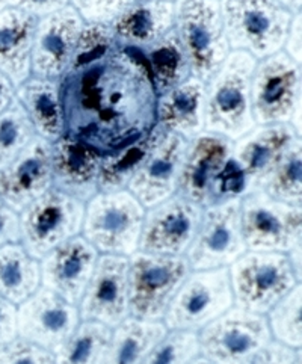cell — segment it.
<instances>
[{"label":"cell","instance_id":"obj_1","mask_svg":"<svg viewBox=\"0 0 302 364\" xmlns=\"http://www.w3.org/2000/svg\"><path fill=\"white\" fill-rule=\"evenodd\" d=\"M65 135L102 154L156 126V91L142 55L119 46L109 24L85 23L60 77Z\"/></svg>","mask_w":302,"mask_h":364},{"label":"cell","instance_id":"obj_2","mask_svg":"<svg viewBox=\"0 0 302 364\" xmlns=\"http://www.w3.org/2000/svg\"><path fill=\"white\" fill-rule=\"evenodd\" d=\"M256 63L245 52H230L205 83L204 132L234 142L256 127L251 114V76Z\"/></svg>","mask_w":302,"mask_h":364},{"label":"cell","instance_id":"obj_3","mask_svg":"<svg viewBox=\"0 0 302 364\" xmlns=\"http://www.w3.org/2000/svg\"><path fill=\"white\" fill-rule=\"evenodd\" d=\"M220 8L230 50L256 60L283 50L295 12L276 0H220Z\"/></svg>","mask_w":302,"mask_h":364},{"label":"cell","instance_id":"obj_4","mask_svg":"<svg viewBox=\"0 0 302 364\" xmlns=\"http://www.w3.org/2000/svg\"><path fill=\"white\" fill-rule=\"evenodd\" d=\"M145 210L127 189L97 192L85 203L80 235L99 254L130 257L138 251Z\"/></svg>","mask_w":302,"mask_h":364},{"label":"cell","instance_id":"obj_5","mask_svg":"<svg viewBox=\"0 0 302 364\" xmlns=\"http://www.w3.org/2000/svg\"><path fill=\"white\" fill-rule=\"evenodd\" d=\"M174 32L190 75L207 83L230 55L220 0H174Z\"/></svg>","mask_w":302,"mask_h":364},{"label":"cell","instance_id":"obj_6","mask_svg":"<svg viewBox=\"0 0 302 364\" xmlns=\"http://www.w3.org/2000/svg\"><path fill=\"white\" fill-rule=\"evenodd\" d=\"M302 71L278 52L260 59L251 76V114L256 126L292 124L301 133Z\"/></svg>","mask_w":302,"mask_h":364},{"label":"cell","instance_id":"obj_7","mask_svg":"<svg viewBox=\"0 0 302 364\" xmlns=\"http://www.w3.org/2000/svg\"><path fill=\"white\" fill-rule=\"evenodd\" d=\"M234 307L266 314L301 283L287 254L247 251L228 268Z\"/></svg>","mask_w":302,"mask_h":364},{"label":"cell","instance_id":"obj_8","mask_svg":"<svg viewBox=\"0 0 302 364\" xmlns=\"http://www.w3.org/2000/svg\"><path fill=\"white\" fill-rule=\"evenodd\" d=\"M190 271L185 256H157L136 251L129 257L130 316L162 322L174 295Z\"/></svg>","mask_w":302,"mask_h":364},{"label":"cell","instance_id":"obj_9","mask_svg":"<svg viewBox=\"0 0 302 364\" xmlns=\"http://www.w3.org/2000/svg\"><path fill=\"white\" fill-rule=\"evenodd\" d=\"M85 203L50 188L18 213L20 244L41 260L45 254L82 232Z\"/></svg>","mask_w":302,"mask_h":364},{"label":"cell","instance_id":"obj_10","mask_svg":"<svg viewBox=\"0 0 302 364\" xmlns=\"http://www.w3.org/2000/svg\"><path fill=\"white\" fill-rule=\"evenodd\" d=\"M234 306L228 268L190 271L169 304L166 330L198 334Z\"/></svg>","mask_w":302,"mask_h":364},{"label":"cell","instance_id":"obj_11","mask_svg":"<svg viewBox=\"0 0 302 364\" xmlns=\"http://www.w3.org/2000/svg\"><path fill=\"white\" fill-rule=\"evenodd\" d=\"M197 336L200 355L213 364H249L272 342L266 314L234 306Z\"/></svg>","mask_w":302,"mask_h":364},{"label":"cell","instance_id":"obj_12","mask_svg":"<svg viewBox=\"0 0 302 364\" xmlns=\"http://www.w3.org/2000/svg\"><path fill=\"white\" fill-rule=\"evenodd\" d=\"M240 223L248 251L288 254L301 245L302 205L276 201L263 191L240 198Z\"/></svg>","mask_w":302,"mask_h":364},{"label":"cell","instance_id":"obj_13","mask_svg":"<svg viewBox=\"0 0 302 364\" xmlns=\"http://www.w3.org/2000/svg\"><path fill=\"white\" fill-rule=\"evenodd\" d=\"M247 245L240 223V198L204 208L198 232L186 252L192 271L230 268Z\"/></svg>","mask_w":302,"mask_h":364},{"label":"cell","instance_id":"obj_14","mask_svg":"<svg viewBox=\"0 0 302 364\" xmlns=\"http://www.w3.org/2000/svg\"><path fill=\"white\" fill-rule=\"evenodd\" d=\"M204 208L180 196L145 210L138 251L157 256H186L198 232Z\"/></svg>","mask_w":302,"mask_h":364},{"label":"cell","instance_id":"obj_15","mask_svg":"<svg viewBox=\"0 0 302 364\" xmlns=\"http://www.w3.org/2000/svg\"><path fill=\"white\" fill-rule=\"evenodd\" d=\"M233 141L210 132H201L188 141L181 165L177 196L207 208L215 189L232 159Z\"/></svg>","mask_w":302,"mask_h":364},{"label":"cell","instance_id":"obj_16","mask_svg":"<svg viewBox=\"0 0 302 364\" xmlns=\"http://www.w3.org/2000/svg\"><path fill=\"white\" fill-rule=\"evenodd\" d=\"M82 321L115 328L129 313V257L100 254L79 302Z\"/></svg>","mask_w":302,"mask_h":364},{"label":"cell","instance_id":"obj_17","mask_svg":"<svg viewBox=\"0 0 302 364\" xmlns=\"http://www.w3.org/2000/svg\"><path fill=\"white\" fill-rule=\"evenodd\" d=\"M80 322L77 306L43 286L17 306L18 337L50 353L75 333Z\"/></svg>","mask_w":302,"mask_h":364},{"label":"cell","instance_id":"obj_18","mask_svg":"<svg viewBox=\"0 0 302 364\" xmlns=\"http://www.w3.org/2000/svg\"><path fill=\"white\" fill-rule=\"evenodd\" d=\"M298 139L301 133L283 123L256 126L233 142L232 164L244 177L247 193L260 191L266 177Z\"/></svg>","mask_w":302,"mask_h":364},{"label":"cell","instance_id":"obj_19","mask_svg":"<svg viewBox=\"0 0 302 364\" xmlns=\"http://www.w3.org/2000/svg\"><path fill=\"white\" fill-rule=\"evenodd\" d=\"M85 23L72 5L38 18L32 48V76L60 79L65 75Z\"/></svg>","mask_w":302,"mask_h":364},{"label":"cell","instance_id":"obj_20","mask_svg":"<svg viewBox=\"0 0 302 364\" xmlns=\"http://www.w3.org/2000/svg\"><path fill=\"white\" fill-rule=\"evenodd\" d=\"M186 147L188 139L165 130L138 173L133 176L127 191L145 209L176 196Z\"/></svg>","mask_w":302,"mask_h":364},{"label":"cell","instance_id":"obj_21","mask_svg":"<svg viewBox=\"0 0 302 364\" xmlns=\"http://www.w3.org/2000/svg\"><path fill=\"white\" fill-rule=\"evenodd\" d=\"M99 256L82 235L68 239L40 260L41 286L79 306Z\"/></svg>","mask_w":302,"mask_h":364},{"label":"cell","instance_id":"obj_22","mask_svg":"<svg viewBox=\"0 0 302 364\" xmlns=\"http://www.w3.org/2000/svg\"><path fill=\"white\" fill-rule=\"evenodd\" d=\"M52 188V142L36 136L9 165L0 169V198L12 210L23 209Z\"/></svg>","mask_w":302,"mask_h":364},{"label":"cell","instance_id":"obj_23","mask_svg":"<svg viewBox=\"0 0 302 364\" xmlns=\"http://www.w3.org/2000/svg\"><path fill=\"white\" fill-rule=\"evenodd\" d=\"M102 153L75 138L52 144V188L82 203L99 192Z\"/></svg>","mask_w":302,"mask_h":364},{"label":"cell","instance_id":"obj_24","mask_svg":"<svg viewBox=\"0 0 302 364\" xmlns=\"http://www.w3.org/2000/svg\"><path fill=\"white\" fill-rule=\"evenodd\" d=\"M109 26L119 46L142 50L174 29V2L144 0L133 4L121 11Z\"/></svg>","mask_w":302,"mask_h":364},{"label":"cell","instance_id":"obj_25","mask_svg":"<svg viewBox=\"0 0 302 364\" xmlns=\"http://www.w3.org/2000/svg\"><path fill=\"white\" fill-rule=\"evenodd\" d=\"M205 83L190 76L156 99V124L192 139L204 130Z\"/></svg>","mask_w":302,"mask_h":364},{"label":"cell","instance_id":"obj_26","mask_svg":"<svg viewBox=\"0 0 302 364\" xmlns=\"http://www.w3.org/2000/svg\"><path fill=\"white\" fill-rule=\"evenodd\" d=\"M38 18L17 8L0 12V71L17 88L32 76V48Z\"/></svg>","mask_w":302,"mask_h":364},{"label":"cell","instance_id":"obj_27","mask_svg":"<svg viewBox=\"0 0 302 364\" xmlns=\"http://www.w3.org/2000/svg\"><path fill=\"white\" fill-rule=\"evenodd\" d=\"M16 99L28 114L36 136L52 144L65 136L60 79L31 76L16 88Z\"/></svg>","mask_w":302,"mask_h":364},{"label":"cell","instance_id":"obj_28","mask_svg":"<svg viewBox=\"0 0 302 364\" xmlns=\"http://www.w3.org/2000/svg\"><path fill=\"white\" fill-rule=\"evenodd\" d=\"M163 127L156 124L144 135L129 141L121 147L102 154L99 192H115L127 189L130 180L138 173L144 161L159 141Z\"/></svg>","mask_w":302,"mask_h":364},{"label":"cell","instance_id":"obj_29","mask_svg":"<svg viewBox=\"0 0 302 364\" xmlns=\"http://www.w3.org/2000/svg\"><path fill=\"white\" fill-rule=\"evenodd\" d=\"M165 333L163 322L129 316L112 328L100 364H141Z\"/></svg>","mask_w":302,"mask_h":364},{"label":"cell","instance_id":"obj_30","mask_svg":"<svg viewBox=\"0 0 302 364\" xmlns=\"http://www.w3.org/2000/svg\"><path fill=\"white\" fill-rule=\"evenodd\" d=\"M40 287V260L33 259L20 242L0 247V298L20 306Z\"/></svg>","mask_w":302,"mask_h":364},{"label":"cell","instance_id":"obj_31","mask_svg":"<svg viewBox=\"0 0 302 364\" xmlns=\"http://www.w3.org/2000/svg\"><path fill=\"white\" fill-rule=\"evenodd\" d=\"M138 52L149 67L156 95L178 87L192 76L186 55L174 29L162 36L159 41Z\"/></svg>","mask_w":302,"mask_h":364},{"label":"cell","instance_id":"obj_32","mask_svg":"<svg viewBox=\"0 0 302 364\" xmlns=\"http://www.w3.org/2000/svg\"><path fill=\"white\" fill-rule=\"evenodd\" d=\"M112 328L91 321H82L55 353V364H100Z\"/></svg>","mask_w":302,"mask_h":364},{"label":"cell","instance_id":"obj_33","mask_svg":"<svg viewBox=\"0 0 302 364\" xmlns=\"http://www.w3.org/2000/svg\"><path fill=\"white\" fill-rule=\"evenodd\" d=\"M271 198L302 205V144L298 139L276 164L260 188Z\"/></svg>","mask_w":302,"mask_h":364},{"label":"cell","instance_id":"obj_34","mask_svg":"<svg viewBox=\"0 0 302 364\" xmlns=\"http://www.w3.org/2000/svg\"><path fill=\"white\" fill-rule=\"evenodd\" d=\"M272 341L287 348L302 346V286L298 283L290 292L266 313Z\"/></svg>","mask_w":302,"mask_h":364},{"label":"cell","instance_id":"obj_35","mask_svg":"<svg viewBox=\"0 0 302 364\" xmlns=\"http://www.w3.org/2000/svg\"><path fill=\"white\" fill-rule=\"evenodd\" d=\"M36 138L28 114L17 99L0 112V169L9 165Z\"/></svg>","mask_w":302,"mask_h":364},{"label":"cell","instance_id":"obj_36","mask_svg":"<svg viewBox=\"0 0 302 364\" xmlns=\"http://www.w3.org/2000/svg\"><path fill=\"white\" fill-rule=\"evenodd\" d=\"M200 355L195 333L166 330L141 364H189Z\"/></svg>","mask_w":302,"mask_h":364},{"label":"cell","instance_id":"obj_37","mask_svg":"<svg viewBox=\"0 0 302 364\" xmlns=\"http://www.w3.org/2000/svg\"><path fill=\"white\" fill-rule=\"evenodd\" d=\"M138 2L144 0H71V5L87 23L109 24L121 11Z\"/></svg>","mask_w":302,"mask_h":364},{"label":"cell","instance_id":"obj_38","mask_svg":"<svg viewBox=\"0 0 302 364\" xmlns=\"http://www.w3.org/2000/svg\"><path fill=\"white\" fill-rule=\"evenodd\" d=\"M0 364H55L53 353L17 337L0 349Z\"/></svg>","mask_w":302,"mask_h":364},{"label":"cell","instance_id":"obj_39","mask_svg":"<svg viewBox=\"0 0 302 364\" xmlns=\"http://www.w3.org/2000/svg\"><path fill=\"white\" fill-rule=\"evenodd\" d=\"M301 349L287 348L272 341L249 364H298Z\"/></svg>","mask_w":302,"mask_h":364},{"label":"cell","instance_id":"obj_40","mask_svg":"<svg viewBox=\"0 0 302 364\" xmlns=\"http://www.w3.org/2000/svg\"><path fill=\"white\" fill-rule=\"evenodd\" d=\"M18 337L17 306L0 298V349L8 346Z\"/></svg>","mask_w":302,"mask_h":364},{"label":"cell","instance_id":"obj_41","mask_svg":"<svg viewBox=\"0 0 302 364\" xmlns=\"http://www.w3.org/2000/svg\"><path fill=\"white\" fill-rule=\"evenodd\" d=\"M8 5L11 8L21 9L28 14L41 18L53 12L64 9L71 5V0H8Z\"/></svg>","mask_w":302,"mask_h":364},{"label":"cell","instance_id":"obj_42","mask_svg":"<svg viewBox=\"0 0 302 364\" xmlns=\"http://www.w3.org/2000/svg\"><path fill=\"white\" fill-rule=\"evenodd\" d=\"M20 242V218L0 198V247Z\"/></svg>","mask_w":302,"mask_h":364},{"label":"cell","instance_id":"obj_43","mask_svg":"<svg viewBox=\"0 0 302 364\" xmlns=\"http://www.w3.org/2000/svg\"><path fill=\"white\" fill-rule=\"evenodd\" d=\"M302 12H295L283 44V53L301 65L302 58Z\"/></svg>","mask_w":302,"mask_h":364},{"label":"cell","instance_id":"obj_44","mask_svg":"<svg viewBox=\"0 0 302 364\" xmlns=\"http://www.w3.org/2000/svg\"><path fill=\"white\" fill-rule=\"evenodd\" d=\"M16 99V87L11 83V80L0 71V112L11 105V102Z\"/></svg>","mask_w":302,"mask_h":364},{"label":"cell","instance_id":"obj_45","mask_svg":"<svg viewBox=\"0 0 302 364\" xmlns=\"http://www.w3.org/2000/svg\"><path fill=\"white\" fill-rule=\"evenodd\" d=\"M280 2L284 8L292 12H299L302 9V0H276Z\"/></svg>","mask_w":302,"mask_h":364},{"label":"cell","instance_id":"obj_46","mask_svg":"<svg viewBox=\"0 0 302 364\" xmlns=\"http://www.w3.org/2000/svg\"><path fill=\"white\" fill-rule=\"evenodd\" d=\"M189 364H213V363H210L207 358H204V357L198 355V357L193 358V360H192Z\"/></svg>","mask_w":302,"mask_h":364},{"label":"cell","instance_id":"obj_47","mask_svg":"<svg viewBox=\"0 0 302 364\" xmlns=\"http://www.w3.org/2000/svg\"><path fill=\"white\" fill-rule=\"evenodd\" d=\"M6 8H9V5H8V0H0V12L5 11Z\"/></svg>","mask_w":302,"mask_h":364}]
</instances>
